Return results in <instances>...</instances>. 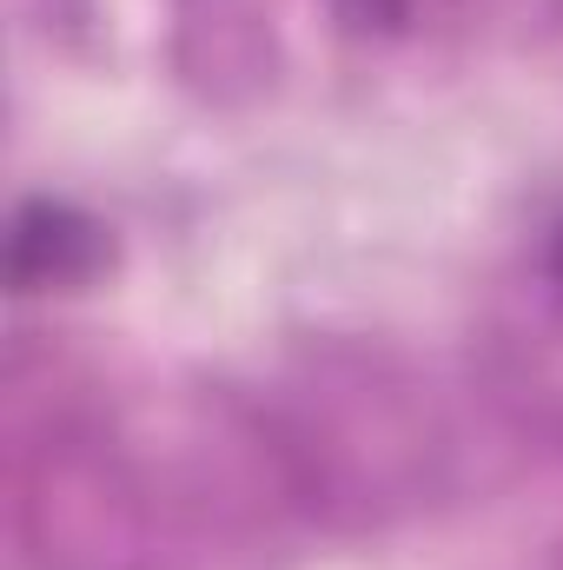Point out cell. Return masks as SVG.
<instances>
[{"label":"cell","mask_w":563,"mask_h":570,"mask_svg":"<svg viewBox=\"0 0 563 570\" xmlns=\"http://www.w3.org/2000/svg\"><path fill=\"white\" fill-rule=\"evenodd\" d=\"M107 266V233L73 213L67 199H27L13 219V253L7 273L13 292H53V285H80Z\"/></svg>","instance_id":"obj_1"},{"label":"cell","mask_w":563,"mask_h":570,"mask_svg":"<svg viewBox=\"0 0 563 570\" xmlns=\"http://www.w3.org/2000/svg\"><path fill=\"white\" fill-rule=\"evenodd\" d=\"M444 7H457V0H332V13L358 33H412L424 20H437Z\"/></svg>","instance_id":"obj_2"},{"label":"cell","mask_w":563,"mask_h":570,"mask_svg":"<svg viewBox=\"0 0 563 570\" xmlns=\"http://www.w3.org/2000/svg\"><path fill=\"white\" fill-rule=\"evenodd\" d=\"M551 273H557V285H563V233H557V246H551Z\"/></svg>","instance_id":"obj_3"}]
</instances>
